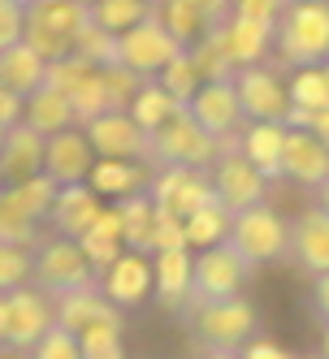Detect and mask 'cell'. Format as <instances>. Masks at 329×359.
Returning <instances> with one entry per match:
<instances>
[{"label":"cell","mask_w":329,"mask_h":359,"mask_svg":"<svg viewBox=\"0 0 329 359\" xmlns=\"http://www.w3.org/2000/svg\"><path fill=\"white\" fill-rule=\"evenodd\" d=\"M178 316L187 320L191 338L199 346H213V351H243V342H251L260 333V312L247 294L187 303Z\"/></svg>","instance_id":"6da1fadb"},{"label":"cell","mask_w":329,"mask_h":359,"mask_svg":"<svg viewBox=\"0 0 329 359\" xmlns=\"http://www.w3.org/2000/svg\"><path fill=\"white\" fill-rule=\"evenodd\" d=\"M273 53L282 65H325L329 57V5L325 0H290L273 22Z\"/></svg>","instance_id":"7a4b0ae2"},{"label":"cell","mask_w":329,"mask_h":359,"mask_svg":"<svg viewBox=\"0 0 329 359\" xmlns=\"http://www.w3.org/2000/svg\"><path fill=\"white\" fill-rule=\"evenodd\" d=\"M87 27L83 0H35L22 9V43H31L43 61L69 57Z\"/></svg>","instance_id":"3957f363"},{"label":"cell","mask_w":329,"mask_h":359,"mask_svg":"<svg viewBox=\"0 0 329 359\" xmlns=\"http://www.w3.org/2000/svg\"><path fill=\"white\" fill-rule=\"evenodd\" d=\"M225 147L234 143H221L213 139L204 126H195V117L187 109H178L165 126L147 135V165L152 169H165V165H191V169H208Z\"/></svg>","instance_id":"277c9868"},{"label":"cell","mask_w":329,"mask_h":359,"mask_svg":"<svg viewBox=\"0 0 329 359\" xmlns=\"http://www.w3.org/2000/svg\"><path fill=\"white\" fill-rule=\"evenodd\" d=\"M286 238H290V221L277 212L269 199L234 212L230 217V234H225V243H230L247 264H256V269L282 260V255H286Z\"/></svg>","instance_id":"5b68a950"},{"label":"cell","mask_w":329,"mask_h":359,"mask_svg":"<svg viewBox=\"0 0 329 359\" xmlns=\"http://www.w3.org/2000/svg\"><path fill=\"white\" fill-rule=\"evenodd\" d=\"M178 53H187V48L161 27L156 13H147V18L135 22V27H126L121 35H113V61L126 65L135 79H156Z\"/></svg>","instance_id":"8992f818"},{"label":"cell","mask_w":329,"mask_h":359,"mask_svg":"<svg viewBox=\"0 0 329 359\" xmlns=\"http://www.w3.org/2000/svg\"><path fill=\"white\" fill-rule=\"evenodd\" d=\"M87 281H95V269L87 264L83 247L74 238H43L31 247V286H39L43 294H65L74 286H87Z\"/></svg>","instance_id":"52a82bcc"},{"label":"cell","mask_w":329,"mask_h":359,"mask_svg":"<svg viewBox=\"0 0 329 359\" xmlns=\"http://www.w3.org/2000/svg\"><path fill=\"white\" fill-rule=\"evenodd\" d=\"M251 273H256V264H247L230 243L199 247V255H191V299L187 303L243 294V286L251 281Z\"/></svg>","instance_id":"ba28073f"},{"label":"cell","mask_w":329,"mask_h":359,"mask_svg":"<svg viewBox=\"0 0 329 359\" xmlns=\"http://www.w3.org/2000/svg\"><path fill=\"white\" fill-rule=\"evenodd\" d=\"M208 182H213V195L230 212H243V208H251V203H260L269 195V177L251 165L239 147H225L221 156L208 165Z\"/></svg>","instance_id":"9c48e42d"},{"label":"cell","mask_w":329,"mask_h":359,"mask_svg":"<svg viewBox=\"0 0 329 359\" xmlns=\"http://www.w3.org/2000/svg\"><path fill=\"white\" fill-rule=\"evenodd\" d=\"M147 195L156 199L161 212L173 217H191L195 208H204L213 199V182H208V169H191V165H165V169H152L147 177Z\"/></svg>","instance_id":"30bf717a"},{"label":"cell","mask_w":329,"mask_h":359,"mask_svg":"<svg viewBox=\"0 0 329 359\" xmlns=\"http://www.w3.org/2000/svg\"><path fill=\"white\" fill-rule=\"evenodd\" d=\"M182 109L195 117V126H204L221 143H234L243 130V109H239V95H234L230 79H199V87L191 91V100Z\"/></svg>","instance_id":"8fae6325"},{"label":"cell","mask_w":329,"mask_h":359,"mask_svg":"<svg viewBox=\"0 0 329 359\" xmlns=\"http://www.w3.org/2000/svg\"><path fill=\"white\" fill-rule=\"evenodd\" d=\"M234 83V95H239V109H243V121H282L290 100H286V83L282 74L269 69L264 61L260 65H243L230 74Z\"/></svg>","instance_id":"7c38bea8"},{"label":"cell","mask_w":329,"mask_h":359,"mask_svg":"<svg viewBox=\"0 0 329 359\" xmlns=\"http://www.w3.org/2000/svg\"><path fill=\"white\" fill-rule=\"evenodd\" d=\"M48 325H57L53 294H43L39 286H31V281L5 294V346L9 351H31V342Z\"/></svg>","instance_id":"4fadbf2b"},{"label":"cell","mask_w":329,"mask_h":359,"mask_svg":"<svg viewBox=\"0 0 329 359\" xmlns=\"http://www.w3.org/2000/svg\"><path fill=\"white\" fill-rule=\"evenodd\" d=\"M83 135L91 143L95 156H113V161H147V135L135 126V117L126 109H109L95 113L91 121H83Z\"/></svg>","instance_id":"5bb4252c"},{"label":"cell","mask_w":329,"mask_h":359,"mask_svg":"<svg viewBox=\"0 0 329 359\" xmlns=\"http://www.w3.org/2000/svg\"><path fill=\"white\" fill-rule=\"evenodd\" d=\"M95 286H100V294H105L113 307H121V312H126V307H139L152 294V255L126 247L109 269L95 273Z\"/></svg>","instance_id":"9a60e30c"},{"label":"cell","mask_w":329,"mask_h":359,"mask_svg":"<svg viewBox=\"0 0 329 359\" xmlns=\"http://www.w3.org/2000/svg\"><path fill=\"white\" fill-rule=\"evenodd\" d=\"M282 177L308 187V191H325L329 182V139L299 130V126H286L282 139Z\"/></svg>","instance_id":"2e32d148"},{"label":"cell","mask_w":329,"mask_h":359,"mask_svg":"<svg viewBox=\"0 0 329 359\" xmlns=\"http://www.w3.org/2000/svg\"><path fill=\"white\" fill-rule=\"evenodd\" d=\"M217 48H221V57L230 61L234 69L243 65H260L269 53H273V27H264V22L256 18H243V13H230L221 22V27L213 31Z\"/></svg>","instance_id":"e0dca14e"},{"label":"cell","mask_w":329,"mask_h":359,"mask_svg":"<svg viewBox=\"0 0 329 359\" xmlns=\"http://www.w3.org/2000/svg\"><path fill=\"white\" fill-rule=\"evenodd\" d=\"M53 316L61 329L69 333H83L91 325H117L121 329V307H113L105 294H100L95 281H87V286H74L65 294H53Z\"/></svg>","instance_id":"ac0fdd59"},{"label":"cell","mask_w":329,"mask_h":359,"mask_svg":"<svg viewBox=\"0 0 329 359\" xmlns=\"http://www.w3.org/2000/svg\"><path fill=\"white\" fill-rule=\"evenodd\" d=\"M286 255H295L299 269L308 277H325L329 273V212H325V203L303 208V217L290 225Z\"/></svg>","instance_id":"d6986e66"},{"label":"cell","mask_w":329,"mask_h":359,"mask_svg":"<svg viewBox=\"0 0 329 359\" xmlns=\"http://www.w3.org/2000/svg\"><path fill=\"white\" fill-rule=\"evenodd\" d=\"M91 161H95V151H91L87 135L74 130V126H65V130H57V135L43 139V173L53 177L57 187L83 182L87 169H91Z\"/></svg>","instance_id":"ffe728a7"},{"label":"cell","mask_w":329,"mask_h":359,"mask_svg":"<svg viewBox=\"0 0 329 359\" xmlns=\"http://www.w3.org/2000/svg\"><path fill=\"white\" fill-rule=\"evenodd\" d=\"M31 173H43V135H35L27 121H13L0 135V182L13 187Z\"/></svg>","instance_id":"44dd1931"},{"label":"cell","mask_w":329,"mask_h":359,"mask_svg":"<svg viewBox=\"0 0 329 359\" xmlns=\"http://www.w3.org/2000/svg\"><path fill=\"white\" fill-rule=\"evenodd\" d=\"M100 203L105 199H100L87 182H65V187H57L48 225H53V234H61V238H83L91 229V221H95V212H100Z\"/></svg>","instance_id":"7402d4cb"},{"label":"cell","mask_w":329,"mask_h":359,"mask_svg":"<svg viewBox=\"0 0 329 359\" xmlns=\"http://www.w3.org/2000/svg\"><path fill=\"white\" fill-rule=\"evenodd\" d=\"M152 294L165 312H182L191 299V251H152Z\"/></svg>","instance_id":"603a6c76"},{"label":"cell","mask_w":329,"mask_h":359,"mask_svg":"<svg viewBox=\"0 0 329 359\" xmlns=\"http://www.w3.org/2000/svg\"><path fill=\"white\" fill-rule=\"evenodd\" d=\"M152 165L147 161H113V156H95L83 182L100 195V199H126L135 191H147Z\"/></svg>","instance_id":"cb8c5ba5"},{"label":"cell","mask_w":329,"mask_h":359,"mask_svg":"<svg viewBox=\"0 0 329 359\" xmlns=\"http://www.w3.org/2000/svg\"><path fill=\"white\" fill-rule=\"evenodd\" d=\"M282 139H286L282 121H247V130H239L234 147L269 177V182H277V177H282Z\"/></svg>","instance_id":"d4e9b609"},{"label":"cell","mask_w":329,"mask_h":359,"mask_svg":"<svg viewBox=\"0 0 329 359\" xmlns=\"http://www.w3.org/2000/svg\"><path fill=\"white\" fill-rule=\"evenodd\" d=\"M22 121L31 126L35 135H57L65 126H74V109H69V95L57 91L53 83H39L31 95H22Z\"/></svg>","instance_id":"484cf974"},{"label":"cell","mask_w":329,"mask_h":359,"mask_svg":"<svg viewBox=\"0 0 329 359\" xmlns=\"http://www.w3.org/2000/svg\"><path fill=\"white\" fill-rule=\"evenodd\" d=\"M83 247V255H87V264L100 273V269H109L117 255L126 251V243H121V217H117V203H100V212H95V221H91V229L83 238H74Z\"/></svg>","instance_id":"4316f807"},{"label":"cell","mask_w":329,"mask_h":359,"mask_svg":"<svg viewBox=\"0 0 329 359\" xmlns=\"http://www.w3.org/2000/svg\"><path fill=\"white\" fill-rule=\"evenodd\" d=\"M43 74H48V61L31 43L18 39L9 48H0V87H9L13 95H31L43 83Z\"/></svg>","instance_id":"83f0119b"},{"label":"cell","mask_w":329,"mask_h":359,"mask_svg":"<svg viewBox=\"0 0 329 359\" xmlns=\"http://www.w3.org/2000/svg\"><path fill=\"white\" fill-rule=\"evenodd\" d=\"M178 109H182V104H178V100H173L156 79H143V83L135 87V95H130V104H126V113L135 117V126H139L143 135H152L156 126H165Z\"/></svg>","instance_id":"f1b7e54d"},{"label":"cell","mask_w":329,"mask_h":359,"mask_svg":"<svg viewBox=\"0 0 329 359\" xmlns=\"http://www.w3.org/2000/svg\"><path fill=\"white\" fill-rule=\"evenodd\" d=\"M117 217H121V243L130 251H147L152 225H156V199L147 191H135V195L117 199Z\"/></svg>","instance_id":"f546056e"},{"label":"cell","mask_w":329,"mask_h":359,"mask_svg":"<svg viewBox=\"0 0 329 359\" xmlns=\"http://www.w3.org/2000/svg\"><path fill=\"white\" fill-rule=\"evenodd\" d=\"M152 13H156V22L182 48H191V43H199V39L208 35V22H204V13L195 9V0H156Z\"/></svg>","instance_id":"4dcf8cb0"},{"label":"cell","mask_w":329,"mask_h":359,"mask_svg":"<svg viewBox=\"0 0 329 359\" xmlns=\"http://www.w3.org/2000/svg\"><path fill=\"white\" fill-rule=\"evenodd\" d=\"M230 208L213 195L204 208H195L191 217H182V234H187V247H213V243H225L230 234Z\"/></svg>","instance_id":"1f68e13d"},{"label":"cell","mask_w":329,"mask_h":359,"mask_svg":"<svg viewBox=\"0 0 329 359\" xmlns=\"http://www.w3.org/2000/svg\"><path fill=\"white\" fill-rule=\"evenodd\" d=\"M147 13H152L147 0H87V22L100 27L105 35H121L126 27H135Z\"/></svg>","instance_id":"d6a6232c"},{"label":"cell","mask_w":329,"mask_h":359,"mask_svg":"<svg viewBox=\"0 0 329 359\" xmlns=\"http://www.w3.org/2000/svg\"><path fill=\"white\" fill-rule=\"evenodd\" d=\"M0 243H9V247H35L39 243V225L18 203L13 187H0Z\"/></svg>","instance_id":"836d02e7"},{"label":"cell","mask_w":329,"mask_h":359,"mask_svg":"<svg viewBox=\"0 0 329 359\" xmlns=\"http://www.w3.org/2000/svg\"><path fill=\"white\" fill-rule=\"evenodd\" d=\"M290 109H329V69L325 65H299L286 83Z\"/></svg>","instance_id":"e575fe53"},{"label":"cell","mask_w":329,"mask_h":359,"mask_svg":"<svg viewBox=\"0 0 329 359\" xmlns=\"http://www.w3.org/2000/svg\"><path fill=\"white\" fill-rule=\"evenodd\" d=\"M13 195H18L22 208H27V217L35 225H43L48 212H53V199H57V182L48 173H31V177H22V182H13Z\"/></svg>","instance_id":"d590c367"},{"label":"cell","mask_w":329,"mask_h":359,"mask_svg":"<svg viewBox=\"0 0 329 359\" xmlns=\"http://www.w3.org/2000/svg\"><path fill=\"white\" fill-rule=\"evenodd\" d=\"M74 338H79V359H126V342L117 325H91Z\"/></svg>","instance_id":"8d00e7d4"},{"label":"cell","mask_w":329,"mask_h":359,"mask_svg":"<svg viewBox=\"0 0 329 359\" xmlns=\"http://www.w3.org/2000/svg\"><path fill=\"white\" fill-rule=\"evenodd\" d=\"M156 83L173 95V100H178V104H187V100H191V91L199 87V69H195V61L187 57V53H178V57H173L161 74H156Z\"/></svg>","instance_id":"74e56055"},{"label":"cell","mask_w":329,"mask_h":359,"mask_svg":"<svg viewBox=\"0 0 329 359\" xmlns=\"http://www.w3.org/2000/svg\"><path fill=\"white\" fill-rule=\"evenodd\" d=\"M31 281V247H9L0 243V294H9Z\"/></svg>","instance_id":"f35d334b"},{"label":"cell","mask_w":329,"mask_h":359,"mask_svg":"<svg viewBox=\"0 0 329 359\" xmlns=\"http://www.w3.org/2000/svg\"><path fill=\"white\" fill-rule=\"evenodd\" d=\"M31 359H79V338L61 325H48L31 342Z\"/></svg>","instance_id":"ab89813d"},{"label":"cell","mask_w":329,"mask_h":359,"mask_svg":"<svg viewBox=\"0 0 329 359\" xmlns=\"http://www.w3.org/2000/svg\"><path fill=\"white\" fill-rule=\"evenodd\" d=\"M187 247V234H182V221L173 212H161L156 208V225H152V238H147V255L152 251H178Z\"/></svg>","instance_id":"60d3db41"},{"label":"cell","mask_w":329,"mask_h":359,"mask_svg":"<svg viewBox=\"0 0 329 359\" xmlns=\"http://www.w3.org/2000/svg\"><path fill=\"white\" fill-rule=\"evenodd\" d=\"M290 0H230V13H243V18H256L264 27H273L277 13H282Z\"/></svg>","instance_id":"b9f144b4"},{"label":"cell","mask_w":329,"mask_h":359,"mask_svg":"<svg viewBox=\"0 0 329 359\" xmlns=\"http://www.w3.org/2000/svg\"><path fill=\"white\" fill-rule=\"evenodd\" d=\"M282 126H299V130H312V135L329 139V109H286Z\"/></svg>","instance_id":"7bdbcfd3"},{"label":"cell","mask_w":329,"mask_h":359,"mask_svg":"<svg viewBox=\"0 0 329 359\" xmlns=\"http://www.w3.org/2000/svg\"><path fill=\"white\" fill-rule=\"evenodd\" d=\"M18 39H22V5L0 0V48H9Z\"/></svg>","instance_id":"ee69618b"},{"label":"cell","mask_w":329,"mask_h":359,"mask_svg":"<svg viewBox=\"0 0 329 359\" xmlns=\"http://www.w3.org/2000/svg\"><path fill=\"white\" fill-rule=\"evenodd\" d=\"M239 359H295L286 346H277V342H269V338H251V342H243V351H239Z\"/></svg>","instance_id":"f6af8a7d"},{"label":"cell","mask_w":329,"mask_h":359,"mask_svg":"<svg viewBox=\"0 0 329 359\" xmlns=\"http://www.w3.org/2000/svg\"><path fill=\"white\" fill-rule=\"evenodd\" d=\"M195 9L204 13V22H208V35L221 27L225 18H230V0H195Z\"/></svg>","instance_id":"bcb514c9"},{"label":"cell","mask_w":329,"mask_h":359,"mask_svg":"<svg viewBox=\"0 0 329 359\" xmlns=\"http://www.w3.org/2000/svg\"><path fill=\"white\" fill-rule=\"evenodd\" d=\"M13 121H22V95H13L9 87H0V130H9Z\"/></svg>","instance_id":"7dc6e473"},{"label":"cell","mask_w":329,"mask_h":359,"mask_svg":"<svg viewBox=\"0 0 329 359\" xmlns=\"http://www.w3.org/2000/svg\"><path fill=\"white\" fill-rule=\"evenodd\" d=\"M199 359H239V351H213V346H204Z\"/></svg>","instance_id":"c3c4849f"},{"label":"cell","mask_w":329,"mask_h":359,"mask_svg":"<svg viewBox=\"0 0 329 359\" xmlns=\"http://www.w3.org/2000/svg\"><path fill=\"white\" fill-rule=\"evenodd\" d=\"M0 346H5V294H0Z\"/></svg>","instance_id":"681fc988"},{"label":"cell","mask_w":329,"mask_h":359,"mask_svg":"<svg viewBox=\"0 0 329 359\" xmlns=\"http://www.w3.org/2000/svg\"><path fill=\"white\" fill-rule=\"evenodd\" d=\"M13 5H22V9H27V5H35V0H13Z\"/></svg>","instance_id":"f907efd6"},{"label":"cell","mask_w":329,"mask_h":359,"mask_svg":"<svg viewBox=\"0 0 329 359\" xmlns=\"http://www.w3.org/2000/svg\"><path fill=\"white\" fill-rule=\"evenodd\" d=\"M147 5H156V0H147Z\"/></svg>","instance_id":"816d5d0a"},{"label":"cell","mask_w":329,"mask_h":359,"mask_svg":"<svg viewBox=\"0 0 329 359\" xmlns=\"http://www.w3.org/2000/svg\"><path fill=\"white\" fill-rule=\"evenodd\" d=\"M312 359H321V355H312Z\"/></svg>","instance_id":"f5cc1de1"},{"label":"cell","mask_w":329,"mask_h":359,"mask_svg":"<svg viewBox=\"0 0 329 359\" xmlns=\"http://www.w3.org/2000/svg\"><path fill=\"white\" fill-rule=\"evenodd\" d=\"M0 135H5V130H0Z\"/></svg>","instance_id":"db71d44e"},{"label":"cell","mask_w":329,"mask_h":359,"mask_svg":"<svg viewBox=\"0 0 329 359\" xmlns=\"http://www.w3.org/2000/svg\"><path fill=\"white\" fill-rule=\"evenodd\" d=\"M0 187H5V182H0Z\"/></svg>","instance_id":"11a10c76"}]
</instances>
